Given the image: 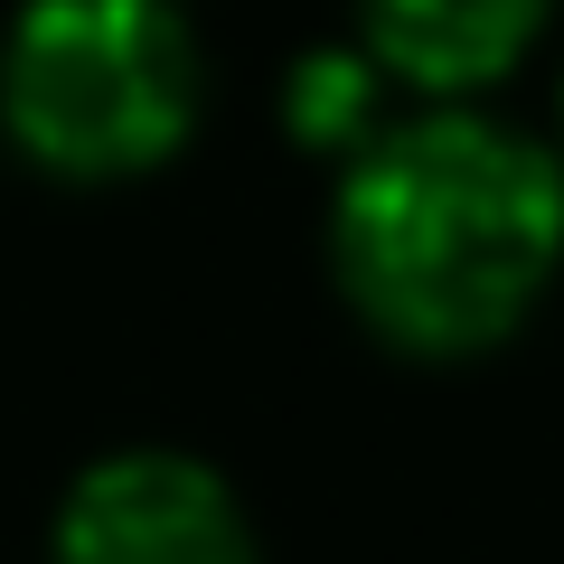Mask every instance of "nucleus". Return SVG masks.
Wrapping results in <instances>:
<instances>
[{
	"instance_id": "7ed1b4c3",
	"label": "nucleus",
	"mask_w": 564,
	"mask_h": 564,
	"mask_svg": "<svg viewBox=\"0 0 564 564\" xmlns=\"http://www.w3.org/2000/svg\"><path fill=\"white\" fill-rule=\"evenodd\" d=\"M47 564H254V527L207 462L113 452L66 489Z\"/></svg>"
},
{
	"instance_id": "f257e3e1",
	"label": "nucleus",
	"mask_w": 564,
	"mask_h": 564,
	"mask_svg": "<svg viewBox=\"0 0 564 564\" xmlns=\"http://www.w3.org/2000/svg\"><path fill=\"white\" fill-rule=\"evenodd\" d=\"M329 263L377 339L414 358H480L564 263V161L470 104L386 122L339 180Z\"/></svg>"
},
{
	"instance_id": "20e7f679",
	"label": "nucleus",
	"mask_w": 564,
	"mask_h": 564,
	"mask_svg": "<svg viewBox=\"0 0 564 564\" xmlns=\"http://www.w3.org/2000/svg\"><path fill=\"white\" fill-rule=\"evenodd\" d=\"M367 57L414 95H480L536 47L555 0H358Z\"/></svg>"
},
{
	"instance_id": "39448f33",
	"label": "nucleus",
	"mask_w": 564,
	"mask_h": 564,
	"mask_svg": "<svg viewBox=\"0 0 564 564\" xmlns=\"http://www.w3.org/2000/svg\"><path fill=\"white\" fill-rule=\"evenodd\" d=\"M377 95H386V66L377 57L321 47V57H302V66H292V85H282V122H292L302 151H348V161H358L367 141L386 132Z\"/></svg>"
},
{
	"instance_id": "423d86ee",
	"label": "nucleus",
	"mask_w": 564,
	"mask_h": 564,
	"mask_svg": "<svg viewBox=\"0 0 564 564\" xmlns=\"http://www.w3.org/2000/svg\"><path fill=\"white\" fill-rule=\"evenodd\" d=\"M555 161H564V151H555Z\"/></svg>"
},
{
	"instance_id": "f03ea898",
	"label": "nucleus",
	"mask_w": 564,
	"mask_h": 564,
	"mask_svg": "<svg viewBox=\"0 0 564 564\" xmlns=\"http://www.w3.org/2000/svg\"><path fill=\"white\" fill-rule=\"evenodd\" d=\"M198 95V39L170 0H29L0 39V122L57 180L161 170Z\"/></svg>"
}]
</instances>
